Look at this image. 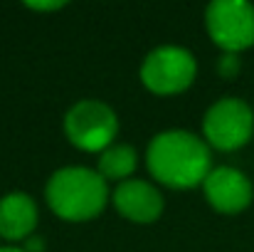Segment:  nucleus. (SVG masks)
Returning a JSON list of instances; mask_svg holds the SVG:
<instances>
[{
  "instance_id": "obj_1",
  "label": "nucleus",
  "mask_w": 254,
  "mask_h": 252,
  "mask_svg": "<svg viewBox=\"0 0 254 252\" xmlns=\"http://www.w3.org/2000/svg\"><path fill=\"white\" fill-rule=\"evenodd\" d=\"M146 164L170 188H192L210 173V149L190 131H163L151 141Z\"/></svg>"
},
{
  "instance_id": "obj_2",
  "label": "nucleus",
  "mask_w": 254,
  "mask_h": 252,
  "mask_svg": "<svg viewBox=\"0 0 254 252\" xmlns=\"http://www.w3.org/2000/svg\"><path fill=\"white\" fill-rule=\"evenodd\" d=\"M106 180L89 168H62L47 183V203L64 220H89L106 205Z\"/></svg>"
},
{
  "instance_id": "obj_3",
  "label": "nucleus",
  "mask_w": 254,
  "mask_h": 252,
  "mask_svg": "<svg viewBox=\"0 0 254 252\" xmlns=\"http://www.w3.org/2000/svg\"><path fill=\"white\" fill-rule=\"evenodd\" d=\"M205 139L220 151H235L252 139L254 114L252 109L235 96H225L215 101L202 121Z\"/></svg>"
},
{
  "instance_id": "obj_4",
  "label": "nucleus",
  "mask_w": 254,
  "mask_h": 252,
  "mask_svg": "<svg viewBox=\"0 0 254 252\" xmlns=\"http://www.w3.org/2000/svg\"><path fill=\"white\" fill-rule=\"evenodd\" d=\"M64 131L74 146L84 151H101L109 149V144L114 141L119 131V119L111 106L96 99H84L67 111Z\"/></svg>"
},
{
  "instance_id": "obj_5",
  "label": "nucleus",
  "mask_w": 254,
  "mask_h": 252,
  "mask_svg": "<svg viewBox=\"0 0 254 252\" xmlns=\"http://www.w3.org/2000/svg\"><path fill=\"white\" fill-rule=\"evenodd\" d=\"M210 37L230 55L254 45V5L245 0H215L205 12Z\"/></svg>"
},
{
  "instance_id": "obj_6",
  "label": "nucleus",
  "mask_w": 254,
  "mask_h": 252,
  "mask_svg": "<svg viewBox=\"0 0 254 252\" xmlns=\"http://www.w3.org/2000/svg\"><path fill=\"white\" fill-rule=\"evenodd\" d=\"M195 77V60L188 50L183 47H158L153 50L143 67H141V80L143 84L156 91V94H175L190 86Z\"/></svg>"
},
{
  "instance_id": "obj_7",
  "label": "nucleus",
  "mask_w": 254,
  "mask_h": 252,
  "mask_svg": "<svg viewBox=\"0 0 254 252\" xmlns=\"http://www.w3.org/2000/svg\"><path fill=\"white\" fill-rule=\"evenodd\" d=\"M202 185H205L207 200L220 213H240L252 203V183L237 168H215L207 173Z\"/></svg>"
},
{
  "instance_id": "obj_8",
  "label": "nucleus",
  "mask_w": 254,
  "mask_h": 252,
  "mask_svg": "<svg viewBox=\"0 0 254 252\" xmlns=\"http://www.w3.org/2000/svg\"><path fill=\"white\" fill-rule=\"evenodd\" d=\"M114 205L133 223H153L163 210V198L146 180H124L114 190Z\"/></svg>"
},
{
  "instance_id": "obj_9",
  "label": "nucleus",
  "mask_w": 254,
  "mask_h": 252,
  "mask_svg": "<svg viewBox=\"0 0 254 252\" xmlns=\"http://www.w3.org/2000/svg\"><path fill=\"white\" fill-rule=\"evenodd\" d=\"M37 225V205L27 193H10L0 200V235L5 240H27Z\"/></svg>"
},
{
  "instance_id": "obj_10",
  "label": "nucleus",
  "mask_w": 254,
  "mask_h": 252,
  "mask_svg": "<svg viewBox=\"0 0 254 252\" xmlns=\"http://www.w3.org/2000/svg\"><path fill=\"white\" fill-rule=\"evenodd\" d=\"M136 168V151L126 144H119V146H109L101 151V159H99V175L106 180H121V178H128Z\"/></svg>"
},
{
  "instance_id": "obj_11",
  "label": "nucleus",
  "mask_w": 254,
  "mask_h": 252,
  "mask_svg": "<svg viewBox=\"0 0 254 252\" xmlns=\"http://www.w3.org/2000/svg\"><path fill=\"white\" fill-rule=\"evenodd\" d=\"M240 72V60L235 57V55H225L222 60H220V75H225V77H235Z\"/></svg>"
},
{
  "instance_id": "obj_12",
  "label": "nucleus",
  "mask_w": 254,
  "mask_h": 252,
  "mask_svg": "<svg viewBox=\"0 0 254 252\" xmlns=\"http://www.w3.org/2000/svg\"><path fill=\"white\" fill-rule=\"evenodd\" d=\"M30 7H35V10H57V7H62L64 2H27Z\"/></svg>"
},
{
  "instance_id": "obj_13",
  "label": "nucleus",
  "mask_w": 254,
  "mask_h": 252,
  "mask_svg": "<svg viewBox=\"0 0 254 252\" xmlns=\"http://www.w3.org/2000/svg\"><path fill=\"white\" fill-rule=\"evenodd\" d=\"M42 248H45L42 240H32V238H27V248H25V252H40Z\"/></svg>"
},
{
  "instance_id": "obj_14",
  "label": "nucleus",
  "mask_w": 254,
  "mask_h": 252,
  "mask_svg": "<svg viewBox=\"0 0 254 252\" xmlns=\"http://www.w3.org/2000/svg\"><path fill=\"white\" fill-rule=\"evenodd\" d=\"M0 252H25V250H17V248H2Z\"/></svg>"
}]
</instances>
